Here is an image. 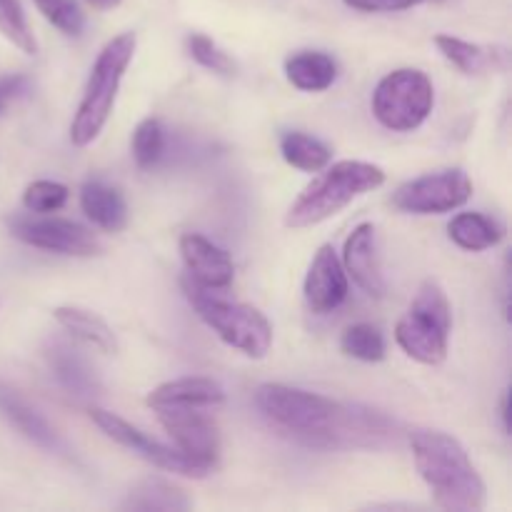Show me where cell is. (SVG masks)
<instances>
[{"instance_id": "obj_1", "label": "cell", "mask_w": 512, "mask_h": 512, "mask_svg": "<svg viewBox=\"0 0 512 512\" xmlns=\"http://www.w3.org/2000/svg\"><path fill=\"white\" fill-rule=\"evenodd\" d=\"M255 405L273 428L308 448H383L400 435L398 423L380 410L338 403L283 383L260 385Z\"/></svg>"}, {"instance_id": "obj_2", "label": "cell", "mask_w": 512, "mask_h": 512, "mask_svg": "<svg viewBox=\"0 0 512 512\" xmlns=\"http://www.w3.org/2000/svg\"><path fill=\"white\" fill-rule=\"evenodd\" d=\"M415 468L433 493L435 503L450 512H480L488 488L458 438L440 430L418 428L410 433Z\"/></svg>"}, {"instance_id": "obj_3", "label": "cell", "mask_w": 512, "mask_h": 512, "mask_svg": "<svg viewBox=\"0 0 512 512\" xmlns=\"http://www.w3.org/2000/svg\"><path fill=\"white\" fill-rule=\"evenodd\" d=\"M323 170L325 173L318 175L290 205L285 215L288 228H313L348 208L355 198L373 193L385 183L383 168L363 160H340L333 165L328 163Z\"/></svg>"}, {"instance_id": "obj_4", "label": "cell", "mask_w": 512, "mask_h": 512, "mask_svg": "<svg viewBox=\"0 0 512 512\" xmlns=\"http://www.w3.org/2000/svg\"><path fill=\"white\" fill-rule=\"evenodd\" d=\"M135 45H138L135 33H120L113 40H108L105 48L100 50L98 60H95L93 70H90L78 113H75L73 125H70V140L78 148H85V145L98 140V135L103 133L105 123H108L110 113L115 108L120 80H123L125 70H128L130 60H133Z\"/></svg>"}, {"instance_id": "obj_5", "label": "cell", "mask_w": 512, "mask_h": 512, "mask_svg": "<svg viewBox=\"0 0 512 512\" xmlns=\"http://www.w3.org/2000/svg\"><path fill=\"white\" fill-rule=\"evenodd\" d=\"M180 285H183L185 298L193 305L195 313L200 315V320L223 343L255 360L268 355L270 345H273V325L258 308L220 298L215 290L203 288L188 275L180 280Z\"/></svg>"}, {"instance_id": "obj_6", "label": "cell", "mask_w": 512, "mask_h": 512, "mask_svg": "<svg viewBox=\"0 0 512 512\" xmlns=\"http://www.w3.org/2000/svg\"><path fill=\"white\" fill-rule=\"evenodd\" d=\"M453 308L435 280H425L408 313L395 325V340L408 358L423 365H440L448 358Z\"/></svg>"}, {"instance_id": "obj_7", "label": "cell", "mask_w": 512, "mask_h": 512, "mask_svg": "<svg viewBox=\"0 0 512 512\" xmlns=\"http://www.w3.org/2000/svg\"><path fill=\"white\" fill-rule=\"evenodd\" d=\"M435 90L418 68H400L385 75L373 93V113L383 128L395 133L418 130L430 118Z\"/></svg>"}, {"instance_id": "obj_8", "label": "cell", "mask_w": 512, "mask_h": 512, "mask_svg": "<svg viewBox=\"0 0 512 512\" xmlns=\"http://www.w3.org/2000/svg\"><path fill=\"white\" fill-rule=\"evenodd\" d=\"M90 420L108 435L113 443L123 445L130 453H135L138 458H143L145 463L155 465L160 470H168L173 475H183V478H205V475L213 473V468L200 460L190 458L183 450L168 448V445L158 443V440L148 438L145 433H140L138 428L123 420L120 415L110 413L103 408H90Z\"/></svg>"}, {"instance_id": "obj_9", "label": "cell", "mask_w": 512, "mask_h": 512, "mask_svg": "<svg viewBox=\"0 0 512 512\" xmlns=\"http://www.w3.org/2000/svg\"><path fill=\"white\" fill-rule=\"evenodd\" d=\"M473 198V180L460 168L440 170L408 180L393 193V205L403 213L440 215L463 208Z\"/></svg>"}, {"instance_id": "obj_10", "label": "cell", "mask_w": 512, "mask_h": 512, "mask_svg": "<svg viewBox=\"0 0 512 512\" xmlns=\"http://www.w3.org/2000/svg\"><path fill=\"white\" fill-rule=\"evenodd\" d=\"M10 233L20 243L30 248L48 250L58 255H73V258H93L103 253L100 240L83 225L63 218H30V215H18L10 220Z\"/></svg>"}, {"instance_id": "obj_11", "label": "cell", "mask_w": 512, "mask_h": 512, "mask_svg": "<svg viewBox=\"0 0 512 512\" xmlns=\"http://www.w3.org/2000/svg\"><path fill=\"white\" fill-rule=\"evenodd\" d=\"M153 410L165 433L173 438L175 448L215 468L220 455V435L208 415L200 413V408H188V405H163V408Z\"/></svg>"}, {"instance_id": "obj_12", "label": "cell", "mask_w": 512, "mask_h": 512, "mask_svg": "<svg viewBox=\"0 0 512 512\" xmlns=\"http://www.w3.org/2000/svg\"><path fill=\"white\" fill-rule=\"evenodd\" d=\"M303 290L305 303L318 315L333 313L345 303V298H348V273H345L333 245H323L315 253L308 275H305Z\"/></svg>"}, {"instance_id": "obj_13", "label": "cell", "mask_w": 512, "mask_h": 512, "mask_svg": "<svg viewBox=\"0 0 512 512\" xmlns=\"http://www.w3.org/2000/svg\"><path fill=\"white\" fill-rule=\"evenodd\" d=\"M180 258L188 270V278H193L203 288L225 290L233 285V258L203 235L185 233L180 238Z\"/></svg>"}, {"instance_id": "obj_14", "label": "cell", "mask_w": 512, "mask_h": 512, "mask_svg": "<svg viewBox=\"0 0 512 512\" xmlns=\"http://www.w3.org/2000/svg\"><path fill=\"white\" fill-rule=\"evenodd\" d=\"M343 268L350 278L355 280L358 288L373 298H383L385 295V280L383 270H380V255H378V238H375L373 223H360L353 233L345 240L343 250Z\"/></svg>"}, {"instance_id": "obj_15", "label": "cell", "mask_w": 512, "mask_h": 512, "mask_svg": "<svg viewBox=\"0 0 512 512\" xmlns=\"http://www.w3.org/2000/svg\"><path fill=\"white\" fill-rule=\"evenodd\" d=\"M0 415L18 430L23 438H28L30 443H35L38 448L48 450L55 455H68L70 448L58 433H55L53 425L33 408L25 398H20L13 388L0 383Z\"/></svg>"}, {"instance_id": "obj_16", "label": "cell", "mask_w": 512, "mask_h": 512, "mask_svg": "<svg viewBox=\"0 0 512 512\" xmlns=\"http://www.w3.org/2000/svg\"><path fill=\"white\" fill-rule=\"evenodd\" d=\"M45 358H48V365L55 378H58V383L73 395H78V398H90V395H98L103 390V383H100L93 365L78 350L70 348V345H48Z\"/></svg>"}, {"instance_id": "obj_17", "label": "cell", "mask_w": 512, "mask_h": 512, "mask_svg": "<svg viewBox=\"0 0 512 512\" xmlns=\"http://www.w3.org/2000/svg\"><path fill=\"white\" fill-rule=\"evenodd\" d=\"M80 208L105 233H120L128 225V205L123 193L103 180H88L80 188Z\"/></svg>"}, {"instance_id": "obj_18", "label": "cell", "mask_w": 512, "mask_h": 512, "mask_svg": "<svg viewBox=\"0 0 512 512\" xmlns=\"http://www.w3.org/2000/svg\"><path fill=\"white\" fill-rule=\"evenodd\" d=\"M225 403V388L213 378H178L158 385L148 395L150 408L188 405V408H215Z\"/></svg>"}, {"instance_id": "obj_19", "label": "cell", "mask_w": 512, "mask_h": 512, "mask_svg": "<svg viewBox=\"0 0 512 512\" xmlns=\"http://www.w3.org/2000/svg\"><path fill=\"white\" fill-rule=\"evenodd\" d=\"M285 75L305 93H323L338 80V63L323 50H300L285 60Z\"/></svg>"}, {"instance_id": "obj_20", "label": "cell", "mask_w": 512, "mask_h": 512, "mask_svg": "<svg viewBox=\"0 0 512 512\" xmlns=\"http://www.w3.org/2000/svg\"><path fill=\"white\" fill-rule=\"evenodd\" d=\"M53 315L73 338L93 345L100 353H118V338H115L113 328L100 315L90 313L85 308H75V305H60V308L53 310Z\"/></svg>"}, {"instance_id": "obj_21", "label": "cell", "mask_w": 512, "mask_h": 512, "mask_svg": "<svg viewBox=\"0 0 512 512\" xmlns=\"http://www.w3.org/2000/svg\"><path fill=\"white\" fill-rule=\"evenodd\" d=\"M120 508L133 512H183L193 508V503H190L185 490H180L178 485L168 483V480L163 478H145L130 490L128 498H125V503L120 505Z\"/></svg>"}, {"instance_id": "obj_22", "label": "cell", "mask_w": 512, "mask_h": 512, "mask_svg": "<svg viewBox=\"0 0 512 512\" xmlns=\"http://www.w3.org/2000/svg\"><path fill=\"white\" fill-rule=\"evenodd\" d=\"M448 235L458 248L470 250V253L495 248L505 238L503 228L483 213H458L448 223Z\"/></svg>"}, {"instance_id": "obj_23", "label": "cell", "mask_w": 512, "mask_h": 512, "mask_svg": "<svg viewBox=\"0 0 512 512\" xmlns=\"http://www.w3.org/2000/svg\"><path fill=\"white\" fill-rule=\"evenodd\" d=\"M280 153H283L285 163L298 170H305V173H318V170H323L333 160V153H330V148L323 140L313 138L308 133H300V130H290V133L280 138Z\"/></svg>"}, {"instance_id": "obj_24", "label": "cell", "mask_w": 512, "mask_h": 512, "mask_svg": "<svg viewBox=\"0 0 512 512\" xmlns=\"http://www.w3.org/2000/svg\"><path fill=\"white\" fill-rule=\"evenodd\" d=\"M435 45L443 53V58L448 63H453L465 75H480L490 65L495 68V58L505 53V50L480 48V45L468 43L463 38H455V35H435Z\"/></svg>"}, {"instance_id": "obj_25", "label": "cell", "mask_w": 512, "mask_h": 512, "mask_svg": "<svg viewBox=\"0 0 512 512\" xmlns=\"http://www.w3.org/2000/svg\"><path fill=\"white\" fill-rule=\"evenodd\" d=\"M340 350L363 363H380L385 358V338L375 325L355 323L345 328L343 338H340Z\"/></svg>"}, {"instance_id": "obj_26", "label": "cell", "mask_w": 512, "mask_h": 512, "mask_svg": "<svg viewBox=\"0 0 512 512\" xmlns=\"http://www.w3.org/2000/svg\"><path fill=\"white\" fill-rule=\"evenodd\" d=\"M0 33L23 53L35 55V50H38L20 0H0Z\"/></svg>"}, {"instance_id": "obj_27", "label": "cell", "mask_w": 512, "mask_h": 512, "mask_svg": "<svg viewBox=\"0 0 512 512\" xmlns=\"http://www.w3.org/2000/svg\"><path fill=\"white\" fill-rule=\"evenodd\" d=\"M165 150V133L163 125L158 120L148 118L143 123H138L133 133V158L135 165L143 170L153 168L160 158H163Z\"/></svg>"}, {"instance_id": "obj_28", "label": "cell", "mask_w": 512, "mask_h": 512, "mask_svg": "<svg viewBox=\"0 0 512 512\" xmlns=\"http://www.w3.org/2000/svg\"><path fill=\"white\" fill-rule=\"evenodd\" d=\"M185 45H188V53L195 63H200L203 68L213 70V73L223 75V78H233L235 70H238L235 60L230 58V55L225 53L220 45H215L208 35H203V33L188 35Z\"/></svg>"}, {"instance_id": "obj_29", "label": "cell", "mask_w": 512, "mask_h": 512, "mask_svg": "<svg viewBox=\"0 0 512 512\" xmlns=\"http://www.w3.org/2000/svg\"><path fill=\"white\" fill-rule=\"evenodd\" d=\"M43 18L53 23L60 33L78 38L85 28V15L75 0H33Z\"/></svg>"}, {"instance_id": "obj_30", "label": "cell", "mask_w": 512, "mask_h": 512, "mask_svg": "<svg viewBox=\"0 0 512 512\" xmlns=\"http://www.w3.org/2000/svg\"><path fill=\"white\" fill-rule=\"evenodd\" d=\"M68 195V185L53 183V180H35V183H30L28 188H25L23 205L30 213L48 215L63 208V205L68 203Z\"/></svg>"}, {"instance_id": "obj_31", "label": "cell", "mask_w": 512, "mask_h": 512, "mask_svg": "<svg viewBox=\"0 0 512 512\" xmlns=\"http://www.w3.org/2000/svg\"><path fill=\"white\" fill-rule=\"evenodd\" d=\"M30 90V78L23 73L0 75V115Z\"/></svg>"}, {"instance_id": "obj_32", "label": "cell", "mask_w": 512, "mask_h": 512, "mask_svg": "<svg viewBox=\"0 0 512 512\" xmlns=\"http://www.w3.org/2000/svg\"><path fill=\"white\" fill-rule=\"evenodd\" d=\"M420 0H345V5L360 13H400L413 8Z\"/></svg>"}, {"instance_id": "obj_33", "label": "cell", "mask_w": 512, "mask_h": 512, "mask_svg": "<svg viewBox=\"0 0 512 512\" xmlns=\"http://www.w3.org/2000/svg\"><path fill=\"white\" fill-rule=\"evenodd\" d=\"M500 420H503V428L508 430V393H503L500 398Z\"/></svg>"}, {"instance_id": "obj_34", "label": "cell", "mask_w": 512, "mask_h": 512, "mask_svg": "<svg viewBox=\"0 0 512 512\" xmlns=\"http://www.w3.org/2000/svg\"><path fill=\"white\" fill-rule=\"evenodd\" d=\"M90 3H93L95 8H103V10H108V8H118V5L123 3V0H90Z\"/></svg>"}, {"instance_id": "obj_35", "label": "cell", "mask_w": 512, "mask_h": 512, "mask_svg": "<svg viewBox=\"0 0 512 512\" xmlns=\"http://www.w3.org/2000/svg\"><path fill=\"white\" fill-rule=\"evenodd\" d=\"M433 3H443V0H433Z\"/></svg>"}]
</instances>
